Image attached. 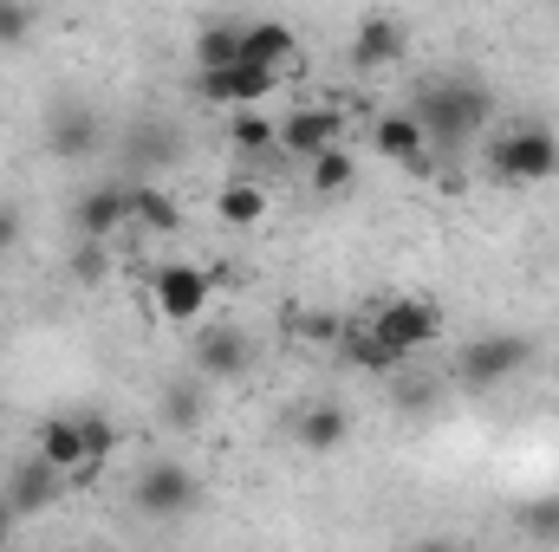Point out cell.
<instances>
[{
	"mask_svg": "<svg viewBox=\"0 0 559 552\" xmlns=\"http://www.w3.org/2000/svg\"><path fill=\"white\" fill-rule=\"evenodd\" d=\"M411 111H417L423 131H429V149H468V143L488 131L495 98L475 79H423Z\"/></svg>",
	"mask_w": 559,
	"mask_h": 552,
	"instance_id": "cell-1",
	"label": "cell"
},
{
	"mask_svg": "<svg viewBox=\"0 0 559 552\" xmlns=\"http://www.w3.org/2000/svg\"><path fill=\"white\" fill-rule=\"evenodd\" d=\"M488 176L514 189H540L559 176V137L547 124H508L488 137Z\"/></svg>",
	"mask_w": 559,
	"mask_h": 552,
	"instance_id": "cell-2",
	"label": "cell"
},
{
	"mask_svg": "<svg viewBox=\"0 0 559 552\" xmlns=\"http://www.w3.org/2000/svg\"><path fill=\"white\" fill-rule=\"evenodd\" d=\"M131 501H138V514L150 520H176V514H189L195 501H202V488H195V468L189 461H176V455H156V461H143L138 488H131Z\"/></svg>",
	"mask_w": 559,
	"mask_h": 552,
	"instance_id": "cell-3",
	"label": "cell"
},
{
	"mask_svg": "<svg viewBox=\"0 0 559 552\" xmlns=\"http://www.w3.org/2000/svg\"><path fill=\"white\" fill-rule=\"evenodd\" d=\"M209 299H215V279L202 274L195 261H169V267H156V279H150V312L163 325H195L209 312Z\"/></svg>",
	"mask_w": 559,
	"mask_h": 552,
	"instance_id": "cell-4",
	"label": "cell"
},
{
	"mask_svg": "<svg viewBox=\"0 0 559 552\" xmlns=\"http://www.w3.org/2000/svg\"><path fill=\"white\" fill-rule=\"evenodd\" d=\"M527 358H534V345H527L521 332H488V338L462 345V364H455V377H462L468 391H495V384L521 377V371H527Z\"/></svg>",
	"mask_w": 559,
	"mask_h": 552,
	"instance_id": "cell-5",
	"label": "cell"
},
{
	"mask_svg": "<svg viewBox=\"0 0 559 552\" xmlns=\"http://www.w3.org/2000/svg\"><path fill=\"white\" fill-rule=\"evenodd\" d=\"M280 85V72L254 65V59H228L215 72H195V98L215 105V111H248V105H267Z\"/></svg>",
	"mask_w": 559,
	"mask_h": 552,
	"instance_id": "cell-6",
	"label": "cell"
},
{
	"mask_svg": "<svg viewBox=\"0 0 559 552\" xmlns=\"http://www.w3.org/2000/svg\"><path fill=\"white\" fill-rule=\"evenodd\" d=\"M66 488H72V475L66 468H52L46 455H20L13 468H7V501H13V514L20 520H33V514H46V507H59L66 501Z\"/></svg>",
	"mask_w": 559,
	"mask_h": 552,
	"instance_id": "cell-7",
	"label": "cell"
},
{
	"mask_svg": "<svg viewBox=\"0 0 559 552\" xmlns=\"http://www.w3.org/2000/svg\"><path fill=\"white\" fill-rule=\"evenodd\" d=\"M371 319L417 358L423 345H442V305L436 299H423V292H397V299H384V305H371Z\"/></svg>",
	"mask_w": 559,
	"mask_h": 552,
	"instance_id": "cell-8",
	"label": "cell"
},
{
	"mask_svg": "<svg viewBox=\"0 0 559 552\" xmlns=\"http://www.w3.org/2000/svg\"><path fill=\"white\" fill-rule=\"evenodd\" d=\"M79 241H118L131 228V182H92L72 208Z\"/></svg>",
	"mask_w": 559,
	"mask_h": 552,
	"instance_id": "cell-9",
	"label": "cell"
},
{
	"mask_svg": "<svg viewBox=\"0 0 559 552\" xmlns=\"http://www.w3.org/2000/svg\"><path fill=\"white\" fill-rule=\"evenodd\" d=\"M332 143H345V111L338 105H299V111L280 118V156L306 163V156H319Z\"/></svg>",
	"mask_w": 559,
	"mask_h": 552,
	"instance_id": "cell-10",
	"label": "cell"
},
{
	"mask_svg": "<svg viewBox=\"0 0 559 552\" xmlns=\"http://www.w3.org/2000/svg\"><path fill=\"white\" fill-rule=\"evenodd\" d=\"M352 371H365V377H384V371H397L411 351L378 325V319H358V325H338V345H332Z\"/></svg>",
	"mask_w": 559,
	"mask_h": 552,
	"instance_id": "cell-11",
	"label": "cell"
},
{
	"mask_svg": "<svg viewBox=\"0 0 559 552\" xmlns=\"http://www.w3.org/2000/svg\"><path fill=\"white\" fill-rule=\"evenodd\" d=\"M371 149L384 156V163H404V169H429V131H423V118L404 105V111H378L371 118Z\"/></svg>",
	"mask_w": 559,
	"mask_h": 552,
	"instance_id": "cell-12",
	"label": "cell"
},
{
	"mask_svg": "<svg viewBox=\"0 0 559 552\" xmlns=\"http://www.w3.org/2000/svg\"><path fill=\"white\" fill-rule=\"evenodd\" d=\"M33 455H46L52 468H66V475H72V488H79V481H92V461H85L79 416H46V422L33 429Z\"/></svg>",
	"mask_w": 559,
	"mask_h": 552,
	"instance_id": "cell-13",
	"label": "cell"
},
{
	"mask_svg": "<svg viewBox=\"0 0 559 552\" xmlns=\"http://www.w3.org/2000/svg\"><path fill=\"white\" fill-rule=\"evenodd\" d=\"M404 59V26L397 20H384V13H371V20H358V33H352V72H391Z\"/></svg>",
	"mask_w": 559,
	"mask_h": 552,
	"instance_id": "cell-14",
	"label": "cell"
},
{
	"mask_svg": "<svg viewBox=\"0 0 559 552\" xmlns=\"http://www.w3.org/2000/svg\"><path fill=\"white\" fill-rule=\"evenodd\" d=\"M248 358H254V345H248V332H241V325H215V332H202V345H195V371H202L209 384L241 377V371H248Z\"/></svg>",
	"mask_w": 559,
	"mask_h": 552,
	"instance_id": "cell-15",
	"label": "cell"
},
{
	"mask_svg": "<svg viewBox=\"0 0 559 552\" xmlns=\"http://www.w3.org/2000/svg\"><path fill=\"white\" fill-rule=\"evenodd\" d=\"M241 59H254V65H267V72L286 79L299 65V39H293L286 20H248L241 26Z\"/></svg>",
	"mask_w": 559,
	"mask_h": 552,
	"instance_id": "cell-16",
	"label": "cell"
},
{
	"mask_svg": "<svg viewBox=\"0 0 559 552\" xmlns=\"http://www.w3.org/2000/svg\"><path fill=\"white\" fill-rule=\"evenodd\" d=\"M293 442H299L306 455H332V448H345V442H352V410L332 404V397L306 404V410H299V429H293Z\"/></svg>",
	"mask_w": 559,
	"mask_h": 552,
	"instance_id": "cell-17",
	"label": "cell"
},
{
	"mask_svg": "<svg viewBox=\"0 0 559 552\" xmlns=\"http://www.w3.org/2000/svg\"><path fill=\"white\" fill-rule=\"evenodd\" d=\"M267 208H274V195H267V182H254V176H228V182L215 189V221H222V228H261Z\"/></svg>",
	"mask_w": 559,
	"mask_h": 552,
	"instance_id": "cell-18",
	"label": "cell"
},
{
	"mask_svg": "<svg viewBox=\"0 0 559 552\" xmlns=\"http://www.w3.org/2000/svg\"><path fill=\"white\" fill-rule=\"evenodd\" d=\"M131 228L138 235H176L182 228V202L169 195V189H156V182H131Z\"/></svg>",
	"mask_w": 559,
	"mask_h": 552,
	"instance_id": "cell-19",
	"label": "cell"
},
{
	"mask_svg": "<svg viewBox=\"0 0 559 552\" xmlns=\"http://www.w3.org/2000/svg\"><path fill=\"white\" fill-rule=\"evenodd\" d=\"M228 149H235V156H274L280 149V118H267L261 105L228 111Z\"/></svg>",
	"mask_w": 559,
	"mask_h": 552,
	"instance_id": "cell-20",
	"label": "cell"
},
{
	"mask_svg": "<svg viewBox=\"0 0 559 552\" xmlns=\"http://www.w3.org/2000/svg\"><path fill=\"white\" fill-rule=\"evenodd\" d=\"M306 182H312V195H352V182H358L352 149H345V143H332V149L306 156Z\"/></svg>",
	"mask_w": 559,
	"mask_h": 552,
	"instance_id": "cell-21",
	"label": "cell"
},
{
	"mask_svg": "<svg viewBox=\"0 0 559 552\" xmlns=\"http://www.w3.org/2000/svg\"><path fill=\"white\" fill-rule=\"evenodd\" d=\"M228 59H241V20H209L195 33V72H215Z\"/></svg>",
	"mask_w": 559,
	"mask_h": 552,
	"instance_id": "cell-22",
	"label": "cell"
},
{
	"mask_svg": "<svg viewBox=\"0 0 559 552\" xmlns=\"http://www.w3.org/2000/svg\"><path fill=\"white\" fill-rule=\"evenodd\" d=\"M72 416H79V435H85V461H92V475H98V468L118 455V422L105 410H72Z\"/></svg>",
	"mask_w": 559,
	"mask_h": 552,
	"instance_id": "cell-23",
	"label": "cell"
},
{
	"mask_svg": "<svg viewBox=\"0 0 559 552\" xmlns=\"http://www.w3.org/2000/svg\"><path fill=\"white\" fill-rule=\"evenodd\" d=\"M33 39V7L26 0H0V46H26Z\"/></svg>",
	"mask_w": 559,
	"mask_h": 552,
	"instance_id": "cell-24",
	"label": "cell"
},
{
	"mask_svg": "<svg viewBox=\"0 0 559 552\" xmlns=\"http://www.w3.org/2000/svg\"><path fill=\"white\" fill-rule=\"evenodd\" d=\"M52 149H59V156H85V149H92V118H85V111H79V118H59Z\"/></svg>",
	"mask_w": 559,
	"mask_h": 552,
	"instance_id": "cell-25",
	"label": "cell"
},
{
	"mask_svg": "<svg viewBox=\"0 0 559 552\" xmlns=\"http://www.w3.org/2000/svg\"><path fill=\"white\" fill-rule=\"evenodd\" d=\"M163 422H169V429H195V422H202V397H195V391H169V397H163Z\"/></svg>",
	"mask_w": 559,
	"mask_h": 552,
	"instance_id": "cell-26",
	"label": "cell"
},
{
	"mask_svg": "<svg viewBox=\"0 0 559 552\" xmlns=\"http://www.w3.org/2000/svg\"><path fill=\"white\" fill-rule=\"evenodd\" d=\"M521 527H527V533H540V540H559V501L527 507V514H521Z\"/></svg>",
	"mask_w": 559,
	"mask_h": 552,
	"instance_id": "cell-27",
	"label": "cell"
},
{
	"mask_svg": "<svg viewBox=\"0 0 559 552\" xmlns=\"http://www.w3.org/2000/svg\"><path fill=\"white\" fill-rule=\"evenodd\" d=\"M13 241H20V215H13V208H0V254H7Z\"/></svg>",
	"mask_w": 559,
	"mask_h": 552,
	"instance_id": "cell-28",
	"label": "cell"
},
{
	"mask_svg": "<svg viewBox=\"0 0 559 552\" xmlns=\"http://www.w3.org/2000/svg\"><path fill=\"white\" fill-rule=\"evenodd\" d=\"M13 527H20V514H13V501H7V494H0V547H7V540H13Z\"/></svg>",
	"mask_w": 559,
	"mask_h": 552,
	"instance_id": "cell-29",
	"label": "cell"
}]
</instances>
